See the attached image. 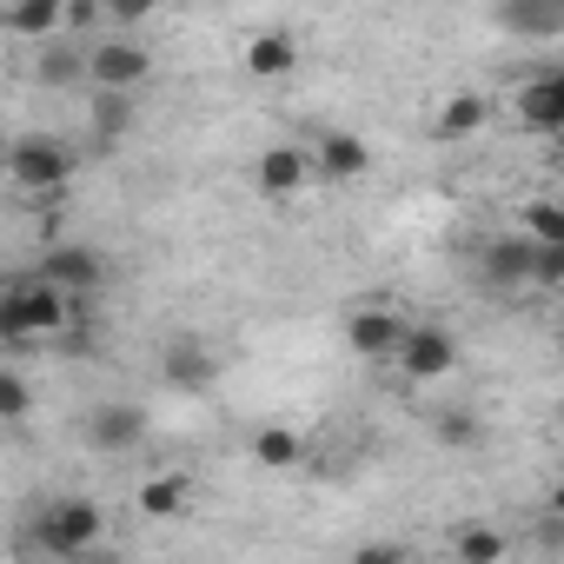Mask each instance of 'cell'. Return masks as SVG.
<instances>
[{"label": "cell", "instance_id": "obj_27", "mask_svg": "<svg viewBox=\"0 0 564 564\" xmlns=\"http://www.w3.org/2000/svg\"><path fill=\"white\" fill-rule=\"evenodd\" d=\"M538 286H544V293L564 286V239H557V246H538Z\"/></svg>", "mask_w": 564, "mask_h": 564}, {"label": "cell", "instance_id": "obj_3", "mask_svg": "<svg viewBox=\"0 0 564 564\" xmlns=\"http://www.w3.org/2000/svg\"><path fill=\"white\" fill-rule=\"evenodd\" d=\"M34 538H41L47 557H87L107 538V511L94 498H54V505H41Z\"/></svg>", "mask_w": 564, "mask_h": 564}, {"label": "cell", "instance_id": "obj_26", "mask_svg": "<svg viewBox=\"0 0 564 564\" xmlns=\"http://www.w3.org/2000/svg\"><path fill=\"white\" fill-rule=\"evenodd\" d=\"M100 14H107L113 28H147V21L160 14V0H100Z\"/></svg>", "mask_w": 564, "mask_h": 564}, {"label": "cell", "instance_id": "obj_10", "mask_svg": "<svg viewBox=\"0 0 564 564\" xmlns=\"http://www.w3.org/2000/svg\"><path fill=\"white\" fill-rule=\"evenodd\" d=\"M452 366H458V339H452L445 326H412V333H405V346H399V372H405V379L432 386V379H445Z\"/></svg>", "mask_w": 564, "mask_h": 564}, {"label": "cell", "instance_id": "obj_1", "mask_svg": "<svg viewBox=\"0 0 564 564\" xmlns=\"http://www.w3.org/2000/svg\"><path fill=\"white\" fill-rule=\"evenodd\" d=\"M80 313H87V300L54 286L47 272H14L8 293H0V333H8L14 346H28V339H54L61 346L80 326Z\"/></svg>", "mask_w": 564, "mask_h": 564}, {"label": "cell", "instance_id": "obj_17", "mask_svg": "<svg viewBox=\"0 0 564 564\" xmlns=\"http://www.w3.org/2000/svg\"><path fill=\"white\" fill-rule=\"evenodd\" d=\"M94 94V147L113 153L133 133V87H87Z\"/></svg>", "mask_w": 564, "mask_h": 564}, {"label": "cell", "instance_id": "obj_12", "mask_svg": "<svg viewBox=\"0 0 564 564\" xmlns=\"http://www.w3.org/2000/svg\"><path fill=\"white\" fill-rule=\"evenodd\" d=\"M313 173H319V166H313V153H300V147H265V153L252 160V186H259L265 199H300Z\"/></svg>", "mask_w": 564, "mask_h": 564}, {"label": "cell", "instance_id": "obj_29", "mask_svg": "<svg viewBox=\"0 0 564 564\" xmlns=\"http://www.w3.org/2000/svg\"><path fill=\"white\" fill-rule=\"evenodd\" d=\"M557 352H564V319H557Z\"/></svg>", "mask_w": 564, "mask_h": 564}, {"label": "cell", "instance_id": "obj_30", "mask_svg": "<svg viewBox=\"0 0 564 564\" xmlns=\"http://www.w3.org/2000/svg\"><path fill=\"white\" fill-rule=\"evenodd\" d=\"M557 166H564V133H557Z\"/></svg>", "mask_w": 564, "mask_h": 564}, {"label": "cell", "instance_id": "obj_28", "mask_svg": "<svg viewBox=\"0 0 564 564\" xmlns=\"http://www.w3.org/2000/svg\"><path fill=\"white\" fill-rule=\"evenodd\" d=\"M544 511H551V518H557V524H564V478H557V485H551V498H544Z\"/></svg>", "mask_w": 564, "mask_h": 564}, {"label": "cell", "instance_id": "obj_31", "mask_svg": "<svg viewBox=\"0 0 564 564\" xmlns=\"http://www.w3.org/2000/svg\"><path fill=\"white\" fill-rule=\"evenodd\" d=\"M557 432H564V405H557Z\"/></svg>", "mask_w": 564, "mask_h": 564}, {"label": "cell", "instance_id": "obj_21", "mask_svg": "<svg viewBox=\"0 0 564 564\" xmlns=\"http://www.w3.org/2000/svg\"><path fill=\"white\" fill-rule=\"evenodd\" d=\"M252 458H259L265 471H286V465L306 458V438H300L293 425H259V432H252Z\"/></svg>", "mask_w": 564, "mask_h": 564}, {"label": "cell", "instance_id": "obj_7", "mask_svg": "<svg viewBox=\"0 0 564 564\" xmlns=\"http://www.w3.org/2000/svg\"><path fill=\"white\" fill-rule=\"evenodd\" d=\"M87 445L107 452V458L140 452V445H147V412H140L133 399H100V405L87 412Z\"/></svg>", "mask_w": 564, "mask_h": 564}, {"label": "cell", "instance_id": "obj_8", "mask_svg": "<svg viewBox=\"0 0 564 564\" xmlns=\"http://www.w3.org/2000/svg\"><path fill=\"white\" fill-rule=\"evenodd\" d=\"M219 379V352L206 339H166L160 346V386L166 392H213Z\"/></svg>", "mask_w": 564, "mask_h": 564}, {"label": "cell", "instance_id": "obj_16", "mask_svg": "<svg viewBox=\"0 0 564 564\" xmlns=\"http://www.w3.org/2000/svg\"><path fill=\"white\" fill-rule=\"evenodd\" d=\"M246 74H252V80H286V74H300V41H293L286 28L252 34V41H246Z\"/></svg>", "mask_w": 564, "mask_h": 564}, {"label": "cell", "instance_id": "obj_24", "mask_svg": "<svg viewBox=\"0 0 564 564\" xmlns=\"http://www.w3.org/2000/svg\"><path fill=\"white\" fill-rule=\"evenodd\" d=\"M518 226H524L538 246H557V239H564V206H557V199H531V206L518 213Z\"/></svg>", "mask_w": 564, "mask_h": 564}, {"label": "cell", "instance_id": "obj_25", "mask_svg": "<svg viewBox=\"0 0 564 564\" xmlns=\"http://www.w3.org/2000/svg\"><path fill=\"white\" fill-rule=\"evenodd\" d=\"M28 412H34V392H28L21 366H8V372H0V419H8V425H21Z\"/></svg>", "mask_w": 564, "mask_h": 564}, {"label": "cell", "instance_id": "obj_23", "mask_svg": "<svg viewBox=\"0 0 564 564\" xmlns=\"http://www.w3.org/2000/svg\"><path fill=\"white\" fill-rule=\"evenodd\" d=\"M452 551H458L465 564H491V557H505V551H511V538H505V531H491V524H458V531H452Z\"/></svg>", "mask_w": 564, "mask_h": 564}, {"label": "cell", "instance_id": "obj_20", "mask_svg": "<svg viewBox=\"0 0 564 564\" xmlns=\"http://www.w3.org/2000/svg\"><path fill=\"white\" fill-rule=\"evenodd\" d=\"M432 438H438L445 452H478V445H485V425H478L471 405H438V412H432Z\"/></svg>", "mask_w": 564, "mask_h": 564}, {"label": "cell", "instance_id": "obj_2", "mask_svg": "<svg viewBox=\"0 0 564 564\" xmlns=\"http://www.w3.org/2000/svg\"><path fill=\"white\" fill-rule=\"evenodd\" d=\"M74 173H80V153L67 147V140H54V133H21L14 140V153H8V180L28 193V199H61L67 186H74Z\"/></svg>", "mask_w": 564, "mask_h": 564}, {"label": "cell", "instance_id": "obj_14", "mask_svg": "<svg viewBox=\"0 0 564 564\" xmlns=\"http://www.w3.org/2000/svg\"><path fill=\"white\" fill-rule=\"evenodd\" d=\"M498 28L511 41H557L564 34V0H498Z\"/></svg>", "mask_w": 564, "mask_h": 564}, {"label": "cell", "instance_id": "obj_9", "mask_svg": "<svg viewBox=\"0 0 564 564\" xmlns=\"http://www.w3.org/2000/svg\"><path fill=\"white\" fill-rule=\"evenodd\" d=\"M87 61H94V87H147V74H153V54L127 34H100L87 47Z\"/></svg>", "mask_w": 564, "mask_h": 564}, {"label": "cell", "instance_id": "obj_18", "mask_svg": "<svg viewBox=\"0 0 564 564\" xmlns=\"http://www.w3.org/2000/svg\"><path fill=\"white\" fill-rule=\"evenodd\" d=\"M432 127H438V140H478V133L491 127V100H485L478 87H458V94L438 107Z\"/></svg>", "mask_w": 564, "mask_h": 564}, {"label": "cell", "instance_id": "obj_19", "mask_svg": "<svg viewBox=\"0 0 564 564\" xmlns=\"http://www.w3.org/2000/svg\"><path fill=\"white\" fill-rule=\"evenodd\" d=\"M67 0H14L8 8V34H21V41H54V34H67Z\"/></svg>", "mask_w": 564, "mask_h": 564}, {"label": "cell", "instance_id": "obj_5", "mask_svg": "<svg viewBox=\"0 0 564 564\" xmlns=\"http://www.w3.org/2000/svg\"><path fill=\"white\" fill-rule=\"evenodd\" d=\"M478 272L491 279L498 293H518V286H538V239L518 226V232H491L478 246Z\"/></svg>", "mask_w": 564, "mask_h": 564}, {"label": "cell", "instance_id": "obj_4", "mask_svg": "<svg viewBox=\"0 0 564 564\" xmlns=\"http://www.w3.org/2000/svg\"><path fill=\"white\" fill-rule=\"evenodd\" d=\"M34 272H47L54 286H67L74 300H94V293L107 286V259H100L94 246H80V239H41Z\"/></svg>", "mask_w": 564, "mask_h": 564}, {"label": "cell", "instance_id": "obj_6", "mask_svg": "<svg viewBox=\"0 0 564 564\" xmlns=\"http://www.w3.org/2000/svg\"><path fill=\"white\" fill-rule=\"evenodd\" d=\"M405 333H412V326H405L392 306H379V300H372V306H359V313L346 319V346H352L359 359H372V366H399Z\"/></svg>", "mask_w": 564, "mask_h": 564}, {"label": "cell", "instance_id": "obj_22", "mask_svg": "<svg viewBox=\"0 0 564 564\" xmlns=\"http://www.w3.org/2000/svg\"><path fill=\"white\" fill-rule=\"evenodd\" d=\"M186 498H193V491H186V478H180V471H160V478H147V485H140V511H147V518H180V511H186Z\"/></svg>", "mask_w": 564, "mask_h": 564}, {"label": "cell", "instance_id": "obj_11", "mask_svg": "<svg viewBox=\"0 0 564 564\" xmlns=\"http://www.w3.org/2000/svg\"><path fill=\"white\" fill-rule=\"evenodd\" d=\"M518 120L531 127V133H564V61L557 67H538L524 87H518Z\"/></svg>", "mask_w": 564, "mask_h": 564}, {"label": "cell", "instance_id": "obj_13", "mask_svg": "<svg viewBox=\"0 0 564 564\" xmlns=\"http://www.w3.org/2000/svg\"><path fill=\"white\" fill-rule=\"evenodd\" d=\"M313 166H319V180H333V186H352V180H366V173H372V140H359V133L333 127V133H319V147H313Z\"/></svg>", "mask_w": 564, "mask_h": 564}, {"label": "cell", "instance_id": "obj_15", "mask_svg": "<svg viewBox=\"0 0 564 564\" xmlns=\"http://www.w3.org/2000/svg\"><path fill=\"white\" fill-rule=\"evenodd\" d=\"M34 80L41 87H94V61H87V47H74L67 34H54V41H41Z\"/></svg>", "mask_w": 564, "mask_h": 564}]
</instances>
